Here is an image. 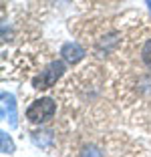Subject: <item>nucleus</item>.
<instances>
[{"label":"nucleus","mask_w":151,"mask_h":157,"mask_svg":"<svg viewBox=\"0 0 151 157\" xmlns=\"http://www.w3.org/2000/svg\"><path fill=\"white\" fill-rule=\"evenodd\" d=\"M64 71H67V67H64L63 60H52L48 67H46L45 71H41V75H38L34 81H32V87L37 89V91H45V89H50L52 85L59 81L60 77L64 75Z\"/></svg>","instance_id":"f257e3e1"},{"label":"nucleus","mask_w":151,"mask_h":157,"mask_svg":"<svg viewBox=\"0 0 151 157\" xmlns=\"http://www.w3.org/2000/svg\"><path fill=\"white\" fill-rule=\"evenodd\" d=\"M56 111V105L52 99L45 97V99H37L30 107L26 109V119L32 121V123H45V121L52 119Z\"/></svg>","instance_id":"f03ea898"},{"label":"nucleus","mask_w":151,"mask_h":157,"mask_svg":"<svg viewBox=\"0 0 151 157\" xmlns=\"http://www.w3.org/2000/svg\"><path fill=\"white\" fill-rule=\"evenodd\" d=\"M2 121L10 125V127H16L18 125V115H16V101L10 93L2 91Z\"/></svg>","instance_id":"7ed1b4c3"},{"label":"nucleus","mask_w":151,"mask_h":157,"mask_svg":"<svg viewBox=\"0 0 151 157\" xmlns=\"http://www.w3.org/2000/svg\"><path fill=\"white\" fill-rule=\"evenodd\" d=\"M60 55H63V59L67 60V63L77 65V63L83 60L85 51H83V46L77 44V42H67V44H63V48H60Z\"/></svg>","instance_id":"20e7f679"},{"label":"nucleus","mask_w":151,"mask_h":157,"mask_svg":"<svg viewBox=\"0 0 151 157\" xmlns=\"http://www.w3.org/2000/svg\"><path fill=\"white\" fill-rule=\"evenodd\" d=\"M0 141H2V155H10V153H14V145H12L10 137L4 133V131L0 133Z\"/></svg>","instance_id":"39448f33"},{"label":"nucleus","mask_w":151,"mask_h":157,"mask_svg":"<svg viewBox=\"0 0 151 157\" xmlns=\"http://www.w3.org/2000/svg\"><path fill=\"white\" fill-rule=\"evenodd\" d=\"M141 60L145 63V67L151 71V38L143 44V48H141Z\"/></svg>","instance_id":"423d86ee"},{"label":"nucleus","mask_w":151,"mask_h":157,"mask_svg":"<svg viewBox=\"0 0 151 157\" xmlns=\"http://www.w3.org/2000/svg\"><path fill=\"white\" fill-rule=\"evenodd\" d=\"M145 2H147V6H149V10H151V0H145Z\"/></svg>","instance_id":"0eeeda50"}]
</instances>
